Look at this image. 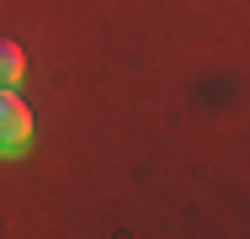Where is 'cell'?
<instances>
[{"instance_id": "cell-2", "label": "cell", "mask_w": 250, "mask_h": 239, "mask_svg": "<svg viewBox=\"0 0 250 239\" xmlns=\"http://www.w3.org/2000/svg\"><path fill=\"white\" fill-rule=\"evenodd\" d=\"M21 69H27L21 48L11 43V38H0V85H16V80H21Z\"/></svg>"}, {"instance_id": "cell-1", "label": "cell", "mask_w": 250, "mask_h": 239, "mask_svg": "<svg viewBox=\"0 0 250 239\" xmlns=\"http://www.w3.org/2000/svg\"><path fill=\"white\" fill-rule=\"evenodd\" d=\"M32 139V112L21 96H11V85H0V154H16Z\"/></svg>"}]
</instances>
